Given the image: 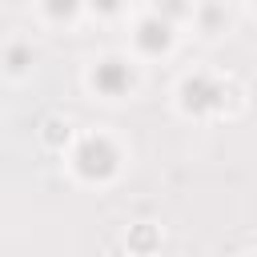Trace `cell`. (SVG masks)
Listing matches in <instances>:
<instances>
[{"label":"cell","instance_id":"obj_1","mask_svg":"<svg viewBox=\"0 0 257 257\" xmlns=\"http://www.w3.org/2000/svg\"><path fill=\"white\" fill-rule=\"evenodd\" d=\"M76 169H80L84 177H108V173L116 169L112 145H108L104 137H88V141L80 145V153H76Z\"/></svg>","mask_w":257,"mask_h":257},{"label":"cell","instance_id":"obj_2","mask_svg":"<svg viewBox=\"0 0 257 257\" xmlns=\"http://www.w3.org/2000/svg\"><path fill=\"white\" fill-rule=\"evenodd\" d=\"M92 84H96L100 92H108V96H120V92L133 84V72H128L120 60H104V64H96V72H92Z\"/></svg>","mask_w":257,"mask_h":257},{"label":"cell","instance_id":"obj_3","mask_svg":"<svg viewBox=\"0 0 257 257\" xmlns=\"http://www.w3.org/2000/svg\"><path fill=\"white\" fill-rule=\"evenodd\" d=\"M181 92H185V108H197V112H201V108H213V104L221 100V88H217L209 76H193V80H185Z\"/></svg>","mask_w":257,"mask_h":257},{"label":"cell","instance_id":"obj_4","mask_svg":"<svg viewBox=\"0 0 257 257\" xmlns=\"http://www.w3.org/2000/svg\"><path fill=\"white\" fill-rule=\"evenodd\" d=\"M137 44H141L145 52H161V48H169V20L149 16V20L137 28Z\"/></svg>","mask_w":257,"mask_h":257},{"label":"cell","instance_id":"obj_5","mask_svg":"<svg viewBox=\"0 0 257 257\" xmlns=\"http://www.w3.org/2000/svg\"><path fill=\"white\" fill-rule=\"evenodd\" d=\"M28 60H32V52H28V48H12V52H8V68H12V72H24V68H28Z\"/></svg>","mask_w":257,"mask_h":257},{"label":"cell","instance_id":"obj_6","mask_svg":"<svg viewBox=\"0 0 257 257\" xmlns=\"http://www.w3.org/2000/svg\"><path fill=\"white\" fill-rule=\"evenodd\" d=\"M72 8H76V0H48V16H56V20L68 16Z\"/></svg>","mask_w":257,"mask_h":257},{"label":"cell","instance_id":"obj_7","mask_svg":"<svg viewBox=\"0 0 257 257\" xmlns=\"http://www.w3.org/2000/svg\"><path fill=\"white\" fill-rule=\"evenodd\" d=\"M44 128H48V133H44V137H48V141H52V145H56V141H60V137H68V124H60V120H48V124H44Z\"/></svg>","mask_w":257,"mask_h":257},{"label":"cell","instance_id":"obj_8","mask_svg":"<svg viewBox=\"0 0 257 257\" xmlns=\"http://www.w3.org/2000/svg\"><path fill=\"white\" fill-rule=\"evenodd\" d=\"M201 20H205V28H209V32H213V28H217V24H221V8H217V4H209V8H205V12H201Z\"/></svg>","mask_w":257,"mask_h":257},{"label":"cell","instance_id":"obj_9","mask_svg":"<svg viewBox=\"0 0 257 257\" xmlns=\"http://www.w3.org/2000/svg\"><path fill=\"white\" fill-rule=\"evenodd\" d=\"M185 12V0H165V16L161 20H173V16H181Z\"/></svg>","mask_w":257,"mask_h":257},{"label":"cell","instance_id":"obj_10","mask_svg":"<svg viewBox=\"0 0 257 257\" xmlns=\"http://www.w3.org/2000/svg\"><path fill=\"white\" fill-rule=\"evenodd\" d=\"M92 8H100V12H116L120 0H92Z\"/></svg>","mask_w":257,"mask_h":257}]
</instances>
